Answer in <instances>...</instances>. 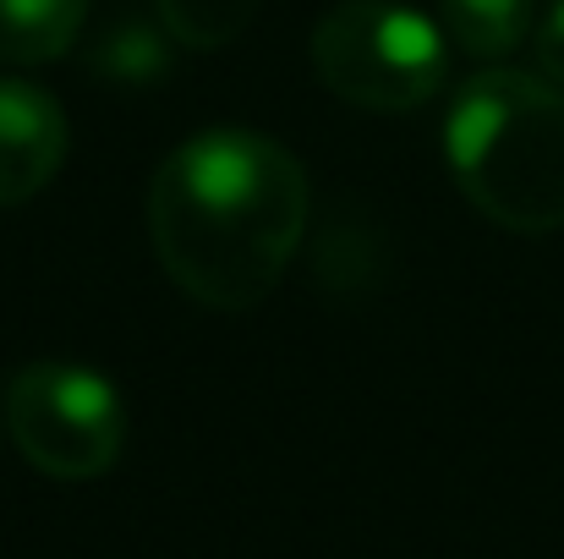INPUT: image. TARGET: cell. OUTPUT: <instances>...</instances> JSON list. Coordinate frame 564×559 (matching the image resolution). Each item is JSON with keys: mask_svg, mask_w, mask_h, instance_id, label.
I'll list each match as a JSON object with an SVG mask.
<instances>
[{"mask_svg": "<svg viewBox=\"0 0 564 559\" xmlns=\"http://www.w3.org/2000/svg\"><path fill=\"white\" fill-rule=\"evenodd\" d=\"M165 275L214 313L258 308L307 236V171L252 127H208L171 149L149 186Z\"/></svg>", "mask_w": 564, "mask_h": 559, "instance_id": "1", "label": "cell"}, {"mask_svg": "<svg viewBox=\"0 0 564 559\" xmlns=\"http://www.w3.org/2000/svg\"><path fill=\"white\" fill-rule=\"evenodd\" d=\"M449 171L477 214L516 236L564 230V88L527 72H477L444 121Z\"/></svg>", "mask_w": 564, "mask_h": 559, "instance_id": "2", "label": "cell"}, {"mask_svg": "<svg viewBox=\"0 0 564 559\" xmlns=\"http://www.w3.org/2000/svg\"><path fill=\"white\" fill-rule=\"evenodd\" d=\"M313 72L335 99L373 116H400L444 88L449 55L422 11L389 0H340L313 28Z\"/></svg>", "mask_w": 564, "mask_h": 559, "instance_id": "3", "label": "cell"}, {"mask_svg": "<svg viewBox=\"0 0 564 559\" xmlns=\"http://www.w3.org/2000/svg\"><path fill=\"white\" fill-rule=\"evenodd\" d=\"M11 444L55 483L105 477L127 444V406L116 384L77 363H28L6 389Z\"/></svg>", "mask_w": 564, "mask_h": 559, "instance_id": "4", "label": "cell"}, {"mask_svg": "<svg viewBox=\"0 0 564 559\" xmlns=\"http://www.w3.org/2000/svg\"><path fill=\"white\" fill-rule=\"evenodd\" d=\"M66 160V110L28 77H0V208H17L55 182Z\"/></svg>", "mask_w": 564, "mask_h": 559, "instance_id": "5", "label": "cell"}, {"mask_svg": "<svg viewBox=\"0 0 564 559\" xmlns=\"http://www.w3.org/2000/svg\"><path fill=\"white\" fill-rule=\"evenodd\" d=\"M94 0H0V61L44 66L72 50Z\"/></svg>", "mask_w": 564, "mask_h": 559, "instance_id": "6", "label": "cell"}, {"mask_svg": "<svg viewBox=\"0 0 564 559\" xmlns=\"http://www.w3.org/2000/svg\"><path fill=\"white\" fill-rule=\"evenodd\" d=\"M444 28L449 39L477 55V61H499L510 50L527 44L532 33V0H444Z\"/></svg>", "mask_w": 564, "mask_h": 559, "instance_id": "7", "label": "cell"}, {"mask_svg": "<svg viewBox=\"0 0 564 559\" xmlns=\"http://www.w3.org/2000/svg\"><path fill=\"white\" fill-rule=\"evenodd\" d=\"M165 39H171V33H154V28H143V22H127V28H116V33H105V39L94 44L88 66H94L99 77L121 83V88H149V83L165 77V61H171Z\"/></svg>", "mask_w": 564, "mask_h": 559, "instance_id": "8", "label": "cell"}, {"mask_svg": "<svg viewBox=\"0 0 564 559\" xmlns=\"http://www.w3.org/2000/svg\"><path fill=\"white\" fill-rule=\"evenodd\" d=\"M154 6L171 39H182L187 50H219L241 39V28L258 17L263 0H154Z\"/></svg>", "mask_w": 564, "mask_h": 559, "instance_id": "9", "label": "cell"}, {"mask_svg": "<svg viewBox=\"0 0 564 559\" xmlns=\"http://www.w3.org/2000/svg\"><path fill=\"white\" fill-rule=\"evenodd\" d=\"M532 50H538V72L564 88V0H554L549 11H543V22H538V33H532Z\"/></svg>", "mask_w": 564, "mask_h": 559, "instance_id": "10", "label": "cell"}]
</instances>
